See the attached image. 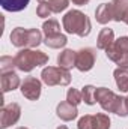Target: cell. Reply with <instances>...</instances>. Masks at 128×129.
Wrapping results in <instances>:
<instances>
[{"label": "cell", "mask_w": 128, "mask_h": 129, "mask_svg": "<svg viewBox=\"0 0 128 129\" xmlns=\"http://www.w3.org/2000/svg\"><path fill=\"white\" fill-rule=\"evenodd\" d=\"M56 114H57V117L62 119L63 122H71V120H74V119L78 116V110H77L75 105L69 104L68 101H63V102H60V104L57 105Z\"/></svg>", "instance_id": "obj_11"}, {"label": "cell", "mask_w": 128, "mask_h": 129, "mask_svg": "<svg viewBox=\"0 0 128 129\" xmlns=\"http://www.w3.org/2000/svg\"><path fill=\"white\" fill-rule=\"evenodd\" d=\"M78 129H94V116L92 114H86L78 120Z\"/></svg>", "instance_id": "obj_26"}, {"label": "cell", "mask_w": 128, "mask_h": 129, "mask_svg": "<svg viewBox=\"0 0 128 129\" xmlns=\"http://www.w3.org/2000/svg\"><path fill=\"white\" fill-rule=\"evenodd\" d=\"M53 14V11H51V8H50V5H48V2H39V5H38V8H36V15L38 17H41V18H47V17H50Z\"/></svg>", "instance_id": "obj_24"}, {"label": "cell", "mask_w": 128, "mask_h": 129, "mask_svg": "<svg viewBox=\"0 0 128 129\" xmlns=\"http://www.w3.org/2000/svg\"><path fill=\"white\" fill-rule=\"evenodd\" d=\"M94 129H110V117L104 113L94 114Z\"/></svg>", "instance_id": "obj_20"}, {"label": "cell", "mask_w": 128, "mask_h": 129, "mask_svg": "<svg viewBox=\"0 0 128 129\" xmlns=\"http://www.w3.org/2000/svg\"><path fill=\"white\" fill-rule=\"evenodd\" d=\"M115 42V33L112 29H102L99 35H98V39H96V47L98 50H102V51H107Z\"/></svg>", "instance_id": "obj_12"}, {"label": "cell", "mask_w": 128, "mask_h": 129, "mask_svg": "<svg viewBox=\"0 0 128 129\" xmlns=\"http://www.w3.org/2000/svg\"><path fill=\"white\" fill-rule=\"evenodd\" d=\"M74 5H78V6H83V5H88L89 0H72Z\"/></svg>", "instance_id": "obj_27"}, {"label": "cell", "mask_w": 128, "mask_h": 129, "mask_svg": "<svg viewBox=\"0 0 128 129\" xmlns=\"http://www.w3.org/2000/svg\"><path fill=\"white\" fill-rule=\"evenodd\" d=\"M116 86L121 92H128V68H118L113 72Z\"/></svg>", "instance_id": "obj_16"}, {"label": "cell", "mask_w": 128, "mask_h": 129, "mask_svg": "<svg viewBox=\"0 0 128 129\" xmlns=\"http://www.w3.org/2000/svg\"><path fill=\"white\" fill-rule=\"evenodd\" d=\"M95 99L104 111L115 113V114L122 116V117H127L128 116V108H127L125 98L116 95L110 89H107V87H96Z\"/></svg>", "instance_id": "obj_1"}, {"label": "cell", "mask_w": 128, "mask_h": 129, "mask_svg": "<svg viewBox=\"0 0 128 129\" xmlns=\"http://www.w3.org/2000/svg\"><path fill=\"white\" fill-rule=\"evenodd\" d=\"M105 54L119 68H128V36L115 39L113 45L105 51Z\"/></svg>", "instance_id": "obj_6"}, {"label": "cell", "mask_w": 128, "mask_h": 129, "mask_svg": "<svg viewBox=\"0 0 128 129\" xmlns=\"http://www.w3.org/2000/svg\"><path fill=\"white\" fill-rule=\"evenodd\" d=\"M66 101L72 105H78L80 102H83V98H81V92H78L77 89H69L68 93H66Z\"/></svg>", "instance_id": "obj_23"}, {"label": "cell", "mask_w": 128, "mask_h": 129, "mask_svg": "<svg viewBox=\"0 0 128 129\" xmlns=\"http://www.w3.org/2000/svg\"><path fill=\"white\" fill-rule=\"evenodd\" d=\"M15 68L23 71V72H30L32 69L48 63V56L39 50L33 48H21L17 56L14 57Z\"/></svg>", "instance_id": "obj_3"}, {"label": "cell", "mask_w": 128, "mask_h": 129, "mask_svg": "<svg viewBox=\"0 0 128 129\" xmlns=\"http://www.w3.org/2000/svg\"><path fill=\"white\" fill-rule=\"evenodd\" d=\"M41 80L44 84L53 87V86H68L71 83V74L68 69L60 66H47L41 72Z\"/></svg>", "instance_id": "obj_5"}, {"label": "cell", "mask_w": 128, "mask_h": 129, "mask_svg": "<svg viewBox=\"0 0 128 129\" xmlns=\"http://www.w3.org/2000/svg\"><path fill=\"white\" fill-rule=\"evenodd\" d=\"M62 24H63V29L66 33L77 35L80 38L88 36L92 30V24H91L89 17L78 9L68 11L62 18Z\"/></svg>", "instance_id": "obj_2"}, {"label": "cell", "mask_w": 128, "mask_h": 129, "mask_svg": "<svg viewBox=\"0 0 128 129\" xmlns=\"http://www.w3.org/2000/svg\"><path fill=\"white\" fill-rule=\"evenodd\" d=\"M0 84H2V90L3 93H8L11 90H15L21 86L20 77L14 72V71H8V72H2V78H0Z\"/></svg>", "instance_id": "obj_10"}, {"label": "cell", "mask_w": 128, "mask_h": 129, "mask_svg": "<svg viewBox=\"0 0 128 129\" xmlns=\"http://www.w3.org/2000/svg\"><path fill=\"white\" fill-rule=\"evenodd\" d=\"M95 90H96V87H94V86H84V87H83V90H81V98H83V101H84L88 105H94L96 102Z\"/></svg>", "instance_id": "obj_21"}, {"label": "cell", "mask_w": 128, "mask_h": 129, "mask_svg": "<svg viewBox=\"0 0 128 129\" xmlns=\"http://www.w3.org/2000/svg\"><path fill=\"white\" fill-rule=\"evenodd\" d=\"M21 117V107L17 102L3 105L0 110V129H6L11 125H15Z\"/></svg>", "instance_id": "obj_7"}, {"label": "cell", "mask_w": 128, "mask_h": 129, "mask_svg": "<svg viewBox=\"0 0 128 129\" xmlns=\"http://www.w3.org/2000/svg\"><path fill=\"white\" fill-rule=\"evenodd\" d=\"M21 89V95L29 99V101H38L41 96V89H42V83L35 78V77H26L24 81L20 86Z\"/></svg>", "instance_id": "obj_9"}, {"label": "cell", "mask_w": 128, "mask_h": 129, "mask_svg": "<svg viewBox=\"0 0 128 129\" xmlns=\"http://www.w3.org/2000/svg\"><path fill=\"white\" fill-rule=\"evenodd\" d=\"M57 129H68V128H66L65 125H60V126H59V128H57Z\"/></svg>", "instance_id": "obj_29"}, {"label": "cell", "mask_w": 128, "mask_h": 129, "mask_svg": "<svg viewBox=\"0 0 128 129\" xmlns=\"http://www.w3.org/2000/svg\"><path fill=\"white\" fill-rule=\"evenodd\" d=\"M112 6H113V21L118 23L124 21L128 12V0H113Z\"/></svg>", "instance_id": "obj_15"}, {"label": "cell", "mask_w": 128, "mask_h": 129, "mask_svg": "<svg viewBox=\"0 0 128 129\" xmlns=\"http://www.w3.org/2000/svg\"><path fill=\"white\" fill-rule=\"evenodd\" d=\"M96 60V51L94 48H81L77 51V59H75V68L80 72H88L94 68Z\"/></svg>", "instance_id": "obj_8"}, {"label": "cell", "mask_w": 128, "mask_h": 129, "mask_svg": "<svg viewBox=\"0 0 128 129\" xmlns=\"http://www.w3.org/2000/svg\"><path fill=\"white\" fill-rule=\"evenodd\" d=\"M125 102H127V108H128V96L125 98Z\"/></svg>", "instance_id": "obj_31"}, {"label": "cell", "mask_w": 128, "mask_h": 129, "mask_svg": "<svg viewBox=\"0 0 128 129\" xmlns=\"http://www.w3.org/2000/svg\"><path fill=\"white\" fill-rule=\"evenodd\" d=\"M95 18L99 24H107L113 20V6L112 3H101L95 11Z\"/></svg>", "instance_id": "obj_13"}, {"label": "cell", "mask_w": 128, "mask_h": 129, "mask_svg": "<svg viewBox=\"0 0 128 129\" xmlns=\"http://www.w3.org/2000/svg\"><path fill=\"white\" fill-rule=\"evenodd\" d=\"M44 42H45L47 47L57 50V48H63L65 45H66V42H68V39H66L65 35L59 33V35H56V36H45V41H44Z\"/></svg>", "instance_id": "obj_18"}, {"label": "cell", "mask_w": 128, "mask_h": 129, "mask_svg": "<svg viewBox=\"0 0 128 129\" xmlns=\"http://www.w3.org/2000/svg\"><path fill=\"white\" fill-rule=\"evenodd\" d=\"M15 68V60L9 56H3L0 59V71L2 72H8V71H12Z\"/></svg>", "instance_id": "obj_25"}, {"label": "cell", "mask_w": 128, "mask_h": 129, "mask_svg": "<svg viewBox=\"0 0 128 129\" xmlns=\"http://www.w3.org/2000/svg\"><path fill=\"white\" fill-rule=\"evenodd\" d=\"M42 32L45 36H56V35H59L60 33V24H59V21L57 20H48V21H45L44 24H42Z\"/></svg>", "instance_id": "obj_19"}, {"label": "cell", "mask_w": 128, "mask_h": 129, "mask_svg": "<svg viewBox=\"0 0 128 129\" xmlns=\"http://www.w3.org/2000/svg\"><path fill=\"white\" fill-rule=\"evenodd\" d=\"M124 23H125V24H128V12H127V15H125V18H124Z\"/></svg>", "instance_id": "obj_28"}, {"label": "cell", "mask_w": 128, "mask_h": 129, "mask_svg": "<svg viewBox=\"0 0 128 129\" xmlns=\"http://www.w3.org/2000/svg\"><path fill=\"white\" fill-rule=\"evenodd\" d=\"M48 5L54 14H60L69 5V0H48Z\"/></svg>", "instance_id": "obj_22"}, {"label": "cell", "mask_w": 128, "mask_h": 129, "mask_svg": "<svg viewBox=\"0 0 128 129\" xmlns=\"http://www.w3.org/2000/svg\"><path fill=\"white\" fill-rule=\"evenodd\" d=\"M75 59H77V51H72V50H63L59 56H57V64L60 68L65 69H71V68H75Z\"/></svg>", "instance_id": "obj_14"}, {"label": "cell", "mask_w": 128, "mask_h": 129, "mask_svg": "<svg viewBox=\"0 0 128 129\" xmlns=\"http://www.w3.org/2000/svg\"><path fill=\"white\" fill-rule=\"evenodd\" d=\"M38 2H44V0H38Z\"/></svg>", "instance_id": "obj_32"}, {"label": "cell", "mask_w": 128, "mask_h": 129, "mask_svg": "<svg viewBox=\"0 0 128 129\" xmlns=\"http://www.w3.org/2000/svg\"><path fill=\"white\" fill-rule=\"evenodd\" d=\"M30 0H0V5L8 12H20L27 8Z\"/></svg>", "instance_id": "obj_17"}, {"label": "cell", "mask_w": 128, "mask_h": 129, "mask_svg": "<svg viewBox=\"0 0 128 129\" xmlns=\"http://www.w3.org/2000/svg\"><path fill=\"white\" fill-rule=\"evenodd\" d=\"M17 129H29V128H24V126H20V128H17Z\"/></svg>", "instance_id": "obj_30"}, {"label": "cell", "mask_w": 128, "mask_h": 129, "mask_svg": "<svg viewBox=\"0 0 128 129\" xmlns=\"http://www.w3.org/2000/svg\"><path fill=\"white\" fill-rule=\"evenodd\" d=\"M9 38H11L12 45L18 48H36L42 42V33L38 29L15 27Z\"/></svg>", "instance_id": "obj_4"}]
</instances>
